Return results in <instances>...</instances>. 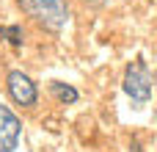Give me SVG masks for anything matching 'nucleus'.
I'll use <instances>...</instances> for the list:
<instances>
[{"label":"nucleus","mask_w":157,"mask_h":152,"mask_svg":"<svg viewBox=\"0 0 157 152\" xmlns=\"http://www.w3.org/2000/svg\"><path fill=\"white\" fill-rule=\"evenodd\" d=\"M152 83H155V78H152L149 66H146L141 58L132 61V64H127L121 86H124V94H127L135 105H146V102L152 100Z\"/></svg>","instance_id":"f257e3e1"},{"label":"nucleus","mask_w":157,"mask_h":152,"mask_svg":"<svg viewBox=\"0 0 157 152\" xmlns=\"http://www.w3.org/2000/svg\"><path fill=\"white\" fill-rule=\"evenodd\" d=\"M6 86H8V94H11V100H14L17 105H22V108H33V105H36L39 91H36V83H33L25 72L11 69L8 78H6Z\"/></svg>","instance_id":"7ed1b4c3"},{"label":"nucleus","mask_w":157,"mask_h":152,"mask_svg":"<svg viewBox=\"0 0 157 152\" xmlns=\"http://www.w3.org/2000/svg\"><path fill=\"white\" fill-rule=\"evenodd\" d=\"M130 152H144V150H141L138 144H132V147H130Z\"/></svg>","instance_id":"0eeeda50"},{"label":"nucleus","mask_w":157,"mask_h":152,"mask_svg":"<svg viewBox=\"0 0 157 152\" xmlns=\"http://www.w3.org/2000/svg\"><path fill=\"white\" fill-rule=\"evenodd\" d=\"M19 6H22L39 25H44V28H50V30L63 28L66 19H69V8H66L63 0H19Z\"/></svg>","instance_id":"f03ea898"},{"label":"nucleus","mask_w":157,"mask_h":152,"mask_svg":"<svg viewBox=\"0 0 157 152\" xmlns=\"http://www.w3.org/2000/svg\"><path fill=\"white\" fill-rule=\"evenodd\" d=\"M99 3H102V0H99Z\"/></svg>","instance_id":"6e6552de"},{"label":"nucleus","mask_w":157,"mask_h":152,"mask_svg":"<svg viewBox=\"0 0 157 152\" xmlns=\"http://www.w3.org/2000/svg\"><path fill=\"white\" fill-rule=\"evenodd\" d=\"M50 91H52V94H55V100H61L63 105H66V102H77V97H80V94H77V89H72V86H66V83H52V86H50Z\"/></svg>","instance_id":"39448f33"},{"label":"nucleus","mask_w":157,"mask_h":152,"mask_svg":"<svg viewBox=\"0 0 157 152\" xmlns=\"http://www.w3.org/2000/svg\"><path fill=\"white\" fill-rule=\"evenodd\" d=\"M8 36L11 44H22V28L19 25H8V28H0V39Z\"/></svg>","instance_id":"423d86ee"},{"label":"nucleus","mask_w":157,"mask_h":152,"mask_svg":"<svg viewBox=\"0 0 157 152\" xmlns=\"http://www.w3.org/2000/svg\"><path fill=\"white\" fill-rule=\"evenodd\" d=\"M19 133H22V125L17 119V114L0 102V152H14L19 144Z\"/></svg>","instance_id":"20e7f679"}]
</instances>
